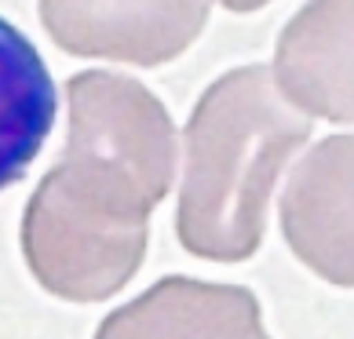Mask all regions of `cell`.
<instances>
[{
  "label": "cell",
  "instance_id": "4",
  "mask_svg": "<svg viewBox=\"0 0 354 339\" xmlns=\"http://www.w3.org/2000/svg\"><path fill=\"white\" fill-rule=\"evenodd\" d=\"M292 255L336 289H354V135L314 142L281 193Z\"/></svg>",
  "mask_w": 354,
  "mask_h": 339
},
{
  "label": "cell",
  "instance_id": "5",
  "mask_svg": "<svg viewBox=\"0 0 354 339\" xmlns=\"http://www.w3.org/2000/svg\"><path fill=\"white\" fill-rule=\"evenodd\" d=\"M274 81L299 113L354 124V0H307L285 22Z\"/></svg>",
  "mask_w": 354,
  "mask_h": 339
},
{
  "label": "cell",
  "instance_id": "6",
  "mask_svg": "<svg viewBox=\"0 0 354 339\" xmlns=\"http://www.w3.org/2000/svg\"><path fill=\"white\" fill-rule=\"evenodd\" d=\"M95 339H270L259 299L241 284L198 278L153 281L132 303L102 318Z\"/></svg>",
  "mask_w": 354,
  "mask_h": 339
},
{
  "label": "cell",
  "instance_id": "2",
  "mask_svg": "<svg viewBox=\"0 0 354 339\" xmlns=\"http://www.w3.org/2000/svg\"><path fill=\"white\" fill-rule=\"evenodd\" d=\"M165 186L99 153L62 146V157L26 201L19 244L33 281L66 303H102L147 259V219Z\"/></svg>",
  "mask_w": 354,
  "mask_h": 339
},
{
  "label": "cell",
  "instance_id": "7",
  "mask_svg": "<svg viewBox=\"0 0 354 339\" xmlns=\"http://www.w3.org/2000/svg\"><path fill=\"white\" fill-rule=\"evenodd\" d=\"M59 95L41 51L0 19V193L26 179L55 124Z\"/></svg>",
  "mask_w": 354,
  "mask_h": 339
},
{
  "label": "cell",
  "instance_id": "8",
  "mask_svg": "<svg viewBox=\"0 0 354 339\" xmlns=\"http://www.w3.org/2000/svg\"><path fill=\"white\" fill-rule=\"evenodd\" d=\"M227 11H238V15H248V11H259L263 4H270V0H219Z\"/></svg>",
  "mask_w": 354,
  "mask_h": 339
},
{
  "label": "cell",
  "instance_id": "1",
  "mask_svg": "<svg viewBox=\"0 0 354 339\" xmlns=\"http://www.w3.org/2000/svg\"><path fill=\"white\" fill-rule=\"evenodd\" d=\"M310 139V117L281 99L270 66H238L212 81L183 132L176 238L208 263L259 252L267 204L288 157Z\"/></svg>",
  "mask_w": 354,
  "mask_h": 339
},
{
  "label": "cell",
  "instance_id": "3",
  "mask_svg": "<svg viewBox=\"0 0 354 339\" xmlns=\"http://www.w3.org/2000/svg\"><path fill=\"white\" fill-rule=\"evenodd\" d=\"M212 0H41V22L66 55L165 66L201 37Z\"/></svg>",
  "mask_w": 354,
  "mask_h": 339
}]
</instances>
